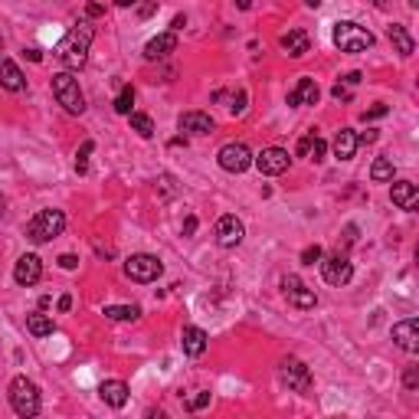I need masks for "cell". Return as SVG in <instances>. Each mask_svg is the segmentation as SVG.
<instances>
[{
    "mask_svg": "<svg viewBox=\"0 0 419 419\" xmlns=\"http://www.w3.org/2000/svg\"><path fill=\"white\" fill-rule=\"evenodd\" d=\"M242 236H246V226H242V220H236L233 213H226V216L216 220V242H220L223 249H236L242 242Z\"/></svg>",
    "mask_w": 419,
    "mask_h": 419,
    "instance_id": "4fadbf2b",
    "label": "cell"
},
{
    "mask_svg": "<svg viewBox=\"0 0 419 419\" xmlns=\"http://www.w3.org/2000/svg\"><path fill=\"white\" fill-rule=\"evenodd\" d=\"M236 3H240V10H249V7H253V0H236Z\"/></svg>",
    "mask_w": 419,
    "mask_h": 419,
    "instance_id": "681fc988",
    "label": "cell"
},
{
    "mask_svg": "<svg viewBox=\"0 0 419 419\" xmlns=\"http://www.w3.org/2000/svg\"><path fill=\"white\" fill-rule=\"evenodd\" d=\"M393 174H396V170H393V161H390V157H377L374 167H370V180H374V183H387V180H393Z\"/></svg>",
    "mask_w": 419,
    "mask_h": 419,
    "instance_id": "4316f807",
    "label": "cell"
},
{
    "mask_svg": "<svg viewBox=\"0 0 419 419\" xmlns=\"http://www.w3.org/2000/svg\"><path fill=\"white\" fill-rule=\"evenodd\" d=\"M351 89H354V86H347V82L341 86V82H338V86L331 89V95H334L338 102H351V99H354V92H351Z\"/></svg>",
    "mask_w": 419,
    "mask_h": 419,
    "instance_id": "e575fe53",
    "label": "cell"
},
{
    "mask_svg": "<svg viewBox=\"0 0 419 419\" xmlns=\"http://www.w3.org/2000/svg\"><path fill=\"white\" fill-rule=\"evenodd\" d=\"M161 272H164V262L151 253H135V255L125 259V275H128L131 282H141V285L157 282Z\"/></svg>",
    "mask_w": 419,
    "mask_h": 419,
    "instance_id": "8992f818",
    "label": "cell"
},
{
    "mask_svg": "<svg viewBox=\"0 0 419 419\" xmlns=\"http://www.w3.org/2000/svg\"><path fill=\"white\" fill-rule=\"evenodd\" d=\"M331 151H334V157L338 161H351L354 154H357V135L351 131V128H341L334 141H331Z\"/></svg>",
    "mask_w": 419,
    "mask_h": 419,
    "instance_id": "7402d4cb",
    "label": "cell"
},
{
    "mask_svg": "<svg viewBox=\"0 0 419 419\" xmlns=\"http://www.w3.org/2000/svg\"><path fill=\"white\" fill-rule=\"evenodd\" d=\"M390 200H393V203H396L400 210L413 213V210L419 207V190H416V183H409V180H396V183H393V190H390Z\"/></svg>",
    "mask_w": 419,
    "mask_h": 419,
    "instance_id": "e0dca14e",
    "label": "cell"
},
{
    "mask_svg": "<svg viewBox=\"0 0 419 419\" xmlns=\"http://www.w3.org/2000/svg\"><path fill=\"white\" fill-rule=\"evenodd\" d=\"M92 40H95V27L89 20H79L73 30L62 36V43L56 46V60L73 73V69H82L86 60H89V49H92Z\"/></svg>",
    "mask_w": 419,
    "mask_h": 419,
    "instance_id": "6da1fadb",
    "label": "cell"
},
{
    "mask_svg": "<svg viewBox=\"0 0 419 419\" xmlns=\"http://www.w3.org/2000/svg\"><path fill=\"white\" fill-rule=\"evenodd\" d=\"M334 46L341 53H364L374 46V33L364 30L354 20H341V23H334Z\"/></svg>",
    "mask_w": 419,
    "mask_h": 419,
    "instance_id": "5b68a950",
    "label": "cell"
},
{
    "mask_svg": "<svg viewBox=\"0 0 419 419\" xmlns=\"http://www.w3.org/2000/svg\"><path fill=\"white\" fill-rule=\"evenodd\" d=\"M0 213H3V196H0Z\"/></svg>",
    "mask_w": 419,
    "mask_h": 419,
    "instance_id": "f5cc1de1",
    "label": "cell"
},
{
    "mask_svg": "<svg viewBox=\"0 0 419 419\" xmlns=\"http://www.w3.org/2000/svg\"><path fill=\"white\" fill-rule=\"evenodd\" d=\"M203 406H210V393H203V390H200L196 396H190V400H187V413H196V409H203Z\"/></svg>",
    "mask_w": 419,
    "mask_h": 419,
    "instance_id": "1f68e13d",
    "label": "cell"
},
{
    "mask_svg": "<svg viewBox=\"0 0 419 419\" xmlns=\"http://www.w3.org/2000/svg\"><path fill=\"white\" fill-rule=\"evenodd\" d=\"M216 164L223 167L226 174H242V170H249V164H253V151L246 148L242 141H229V144L220 148Z\"/></svg>",
    "mask_w": 419,
    "mask_h": 419,
    "instance_id": "9c48e42d",
    "label": "cell"
},
{
    "mask_svg": "<svg viewBox=\"0 0 419 419\" xmlns=\"http://www.w3.org/2000/svg\"><path fill=\"white\" fill-rule=\"evenodd\" d=\"M73 308V295H62L60 299V312H69Z\"/></svg>",
    "mask_w": 419,
    "mask_h": 419,
    "instance_id": "bcb514c9",
    "label": "cell"
},
{
    "mask_svg": "<svg viewBox=\"0 0 419 419\" xmlns=\"http://www.w3.org/2000/svg\"><path fill=\"white\" fill-rule=\"evenodd\" d=\"M377 141V131H364V135H357V144H374Z\"/></svg>",
    "mask_w": 419,
    "mask_h": 419,
    "instance_id": "b9f144b4",
    "label": "cell"
},
{
    "mask_svg": "<svg viewBox=\"0 0 419 419\" xmlns=\"http://www.w3.org/2000/svg\"><path fill=\"white\" fill-rule=\"evenodd\" d=\"M102 314L108 321H138L141 318V305H105Z\"/></svg>",
    "mask_w": 419,
    "mask_h": 419,
    "instance_id": "d4e9b609",
    "label": "cell"
},
{
    "mask_svg": "<svg viewBox=\"0 0 419 419\" xmlns=\"http://www.w3.org/2000/svg\"><path fill=\"white\" fill-rule=\"evenodd\" d=\"M325 154H328V141H325V138L314 131L312 148H308V157H312V161H325Z\"/></svg>",
    "mask_w": 419,
    "mask_h": 419,
    "instance_id": "4dcf8cb0",
    "label": "cell"
},
{
    "mask_svg": "<svg viewBox=\"0 0 419 419\" xmlns=\"http://www.w3.org/2000/svg\"><path fill=\"white\" fill-rule=\"evenodd\" d=\"M390 108L387 105H374V108H367V112H364V115H360V118L364 121H374V118H383V115H387Z\"/></svg>",
    "mask_w": 419,
    "mask_h": 419,
    "instance_id": "8d00e7d4",
    "label": "cell"
},
{
    "mask_svg": "<svg viewBox=\"0 0 419 419\" xmlns=\"http://www.w3.org/2000/svg\"><path fill=\"white\" fill-rule=\"evenodd\" d=\"M321 275H325V282L334 285V288H341V285H347L351 279H354V266H351V259H347V253H331V255H321Z\"/></svg>",
    "mask_w": 419,
    "mask_h": 419,
    "instance_id": "52a82bcc",
    "label": "cell"
},
{
    "mask_svg": "<svg viewBox=\"0 0 419 419\" xmlns=\"http://www.w3.org/2000/svg\"><path fill=\"white\" fill-rule=\"evenodd\" d=\"M95 151V141H82V148L75 154V174H86L89 170V154Z\"/></svg>",
    "mask_w": 419,
    "mask_h": 419,
    "instance_id": "f546056e",
    "label": "cell"
},
{
    "mask_svg": "<svg viewBox=\"0 0 419 419\" xmlns=\"http://www.w3.org/2000/svg\"><path fill=\"white\" fill-rule=\"evenodd\" d=\"M27 331H30L33 338H49V334L56 331V325H53V318H49V314L33 312V314H27Z\"/></svg>",
    "mask_w": 419,
    "mask_h": 419,
    "instance_id": "484cf974",
    "label": "cell"
},
{
    "mask_svg": "<svg viewBox=\"0 0 419 419\" xmlns=\"http://www.w3.org/2000/svg\"><path fill=\"white\" fill-rule=\"evenodd\" d=\"M118 7H135V3H141V0H115Z\"/></svg>",
    "mask_w": 419,
    "mask_h": 419,
    "instance_id": "c3c4849f",
    "label": "cell"
},
{
    "mask_svg": "<svg viewBox=\"0 0 419 419\" xmlns=\"http://www.w3.org/2000/svg\"><path fill=\"white\" fill-rule=\"evenodd\" d=\"M180 131H190V135H210L213 131V118L207 112H183L177 118Z\"/></svg>",
    "mask_w": 419,
    "mask_h": 419,
    "instance_id": "ffe728a7",
    "label": "cell"
},
{
    "mask_svg": "<svg viewBox=\"0 0 419 419\" xmlns=\"http://www.w3.org/2000/svg\"><path fill=\"white\" fill-rule=\"evenodd\" d=\"M10 406H14L16 416H36L40 413V406H43V400H40V387L33 383L30 377H14L10 380Z\"/></svg>",
    "mask_w": 419,
    "mask_h": 419,
    "instance_id": "3957f363",
    "label": "cell"
},
{
    "mask_svg": "<svg viewBox=\"0 0 419 419\" xmlns=\"http://www.w3.org/2000/svg\"><path fill=\"white\" fill-rule=\"evenodd\" d=\"M246 102H249V95H246V89H240L236 95H233V105H229V112H233V115H242V112H246Z\"/></svg>",
    "mask_w": 419,
    "mask_h": 419,
    "instance_id": "836d02e7",
    "label": "cell"
},
{
    "mask_svg": "<svg viewBox=\"0 0 419 419\" xmlns=\"http://www.w3.org/2000/svg\"><path fill=\"white\" fill-rule=\"evenodd\" d=\"M387 36H390V43H393V49H396L403 60H409V56H413L416 43H413V36H409V30H406L403 23H390Z\"/></svg>",
    "mask_w": 419,
    "mask_h": 419,
    "instance_id": "603a6c76",
    "label": "cell"
},
{
    "mask_svg": "<svg viewBox=\"0 0 419 419\" xmlns=\"http://www.w3.org/2000/svg\"><path fill=\"white\" fill-rule=\"evenodd\" d=\"M312 138H314V131H308V135H305V138L299 141V148H295V151H299L301 157H308V148H312Z\"/></svg>",
    "mask_w": 419,
    "mask_h": 419,
    "instance_id": "f35d334b",
    "label": "cell"
},
{
    "mask_svg": "<svg viewBox=\"0 0 419 419\" xmlns=\"http://www.w3.org/2000/svg\"><path fill=\"white\" fill-rule=\"evenodd\" d=\"M99 396H102V403L121 409V406L128 403V383L125 380H105L102 387H99Z\"/></svg>",
    "mask_w": 419,
    "mask_h": 419,
    "instance_id": "44dd1931",
    "label": "cell"
},
{
    "mask_svg": "<svg viewBox=\"0 0 419 419\" xmlns=\"http://www.w3.org/2000/svg\"><path fill=\"white\" fill-rule=\"evenodd\" d=\"M170 53H177V33H161V36H154V40H148V46H144V60H167Z\"/></svg>",
    "mask_w": 419,
    "mask_h": 419,
    "instance_id": "2e32d148",
    "label": "cell"
},
{
    "mask_svg": "<svg viewBox=\"0 0 419 419\" xmlns=\"http://www.w3.org/2000/svg\"><path fill=\"white\" fill-rule=\"evenodd\" d=\"M321 99V89H318V82L308 79V75H301L299 82H295V89L288 92V105L292 108H301V105H318Z\"/></svg>",
    "mask_w": 419,
    "mask_h": 419,
    "instance_id": "9a60e30c",
    "label": "cell"
},
{
    "mask_svg": "<svg viewBox=\"0 0 419 419\" xmlns=\"http://www.w3.org/2000/svg\"><path fill=\"white\" fill-rule=\"evenodd\" d=\"M131 105H135V89H131V86H121V92L115 95V105H112V108H115L118 115H131Z\"/></svg>",
    "mask_w": 419,
    "mask_h": 419,
    "instance_id": "83f0119b",
    "label": "cell"
},
{
    "mask_svg": "<svg viewBox=\"0 0 419 419\" xmlns=\"http://www.w3.org/2000/svg\"><path fill=\"white\" fill-rule=\"evenodd\" d=\"M282 292H285V299L292 301L299 312H312L314 305H318V295H314L312 288L301 282L299 275H285V279H282Z\"/></svg>",
    "mask_w": 419,
    "mask_h": 419,
    "instance_id": "8fae6325",
    "label": "cell"
},
{
    "mask_svg": "<svg viewBox=\"0 0 419 419\" xmlns=\"http://www.w3.org/2000/svg\"><path fill=\"white\" fill-rule=\"evenodd\" d=\"M305 3H308V7H312V10H314V7H321L325 0H305Z\"/></svg>",
    "mask_w": 419,
    "mask_h": 419,
    "instance_id": "816d5d0a",
    "label": "cell"
},
{
    "mask_svg": "<svg viewBox=\"0 0 419 419\" xmlns=\"http://www.w3.org/2000/svg\"><path fill=\"white\" fill-rule=\"evenodd\" d=\"M344 82H347V86H357V82H360V73H347Z\"/></svg>",
    "mask_w": 419,
    "mask_h": 419,
    "instance_id": "7dc6e473",
    "label": "cell"
},
{
    "mask_svg": "<svg viewBox=\"0 0 419 419\" xmlns=\"http://www.w3.org/2000/svg\"><path fill=\"white\" fill-rule=\"evenodd\" d=\"M393 341H396V347H403L406 354H416L419 351V321L416 318H406L400 325H393Z\"/></svg>",
    "mask_w": 419,
    "mask_h": 419,
    "instance_id": "5bb4252c",
    "label": "cell"
},
{
    "mask_svg": "<svg viewBox=\"0 0 419 419\" xmlns=\"http://www.w3.org/2000/svg\"><path fill=\"white\" fill-rule=\"evenodd\" d=\"M86 14H89V16H102L105 7H102V3H89V7H86Z\"/></svg>",
    "mask_w": 419,
    "mask_h": 419,
    "instance_id": "ee69618b",
    "label": "cell"
},
{
    "mask_svg": "<svg viewBox=\"0 0 419 419\" xmlns=\"http://www.w3.org/2000/svg\"><path fill=\"white\" fill-rule=\"evenodd\" d=\"M370 3H374V7H380V10H383V7H390V0H370Z\"/></svg>",
    "mask_w": 419,
    "mask_h": 419,
    "instance_id": "f907efd6",
    "label": "cell"
},
{
    "mask_svg": "<svg viewBox=\"0 0 419 419\" xmlns=\"http://www.w3.org/2000/svg\"><path fill=\"white\" fill-rule=\"evenodd\" d=\"M308 46H312V40H308V33L305 30H288L282 36V49L292 56V60H301V56L308 53Z\"/></svg>",
    "mask_w": 419,
    "mask_h": 419,
    "instance_id": "cb8c5ba5",
    "label": "cell"
},
{
    "mask_svg": "<svg viewBox=\"0 0 419 419\" xmlns=\"http://www.w3.org/2000/svg\"><path fill=\"white\" fill-rule=\"evenodd\" d=\"M403 387L406 390H416L419 387V367H406V370H403Z\"/></svg>",
    "mask_w": 419,
    "mask_h": 419,
    "instance_id": "d590c367",
    "label": "cell"
},
{
    "mask_svg": "<svg viewBox=\"0 0 419 419\" xmlns=\"http://www.w3.org/2000/svg\"><path fill=\"white\" fill-rule=\"evenodd\" d=\"M0 86L7 92H23L27 89V75L20 73L14 60H0Z\"/></svg>",
    "mask_w": 419,
    "mask_h": 419,
    "instance_id": "d6986e66",
    "label": "cell"
},
{
    "mask_svg": "<svg viewBox=\"0 0 419 419\" xmlns=\"http://www.w3.org/2000/svg\"><path fill=\"white\" fill-rule=\"evenodd\" d=\"M27 60H30V62H43V53H40V49H27Z\"/></svg>",
    "mask_w": 419,
    "mask_h": 419,
    "instance_id": "f6af8a7d",
    "label": "cell"
},
{
    "mask_svg": "<svg viewBox=\"0 0 419 419\" xmlns=\"http://www.w3.org/2000/svg\"><path fill=\"white\" fill-rule=\"evenodd\" d=\"M53 95H56V102H60L69 115H82V112H86V95L79 89V79H75L69 69L53 75Z\"/></svg>",
    "mask_w": 419,
    "mask_h": 419,
    "instance_id": "277c9868",
    "label": "cell"
},
{
    "mask_svg": "<svg viewBox=\"0 0 419 419\" xmlns=\"http://www.w3.org/2000/svg\"><path fill=\"white\" fill-rule=\"evenodd\" d=\"M62 229H66V213L62 210H40L27 223V240L33 246H43V242L62 236Z\"/></svg>",
    "mask_w": 419,
    "mask_h": 419,
    "instance_id": "7a4b0ae2",
    "label": "cell"
},
{
    "mask_svg": "<svg viewBox=\"0 0 419 419\" xmlns=\"http://www.w3.org/2000/svg\"><path fill=\"white\" fill-rule=\"evenodd\" d=\"M279 377H282V383L288 390H295V393H308L312 390V370H308V364L299 357H285L279 364Z\"/></svg>",
    "mask_w": 419,
    "mask_h": 419,
    "instance_id": "ba28073f",
    "label": "cell"
},
{
    "mask_svg": "<svg viewBox=\"0 0 419 419\" xmlns=\"http://www.w3.org/2000/svg\"><path fill=\"white\" fill-rule=\"evenodd\" d=\"M253 164L259 167V174H266V177H279V174L288 170L292 157H288V151L285 148H262L253 157Z\"/></svg>",
    "mask_w": 419,
    "mask_h": 419,
    "instance_id": "30bf717a",
    "label": "cell"
},
{
    "mask_svg": "<svg viewBox=\"0 0 419 419\" xmlns=\"http://www.w3.org/2000/svg\"><path fill=\"white\" fill-rule=\"evenodd\" d=\"M321 255H325L321 246H308V249L301 253V262H305V266H314V262H321Z\"/></svg>",
    "mask_w": 419,
    "mask_h": 419,
    "instance_id": "d6a6232c",
    "label": "cell"
},
{
    "mask_svg": "<svg viewBox=\"0 0 419 419\" xmlns=\"http://www.w3.org/2000/svg\"><path fill=\"white\" fill-rule=\"evenodd\" d=\"M40 279H43V259L33 255V253L20 255L16 266H14V282L23 285V288H30V285H36Z\"/></svg>",
    "mask_w": 419,
    "mask_h": 419,
    "instance_id": "7c38bea8",
    "label": "cell"
},
{
    "mask_svg": "<svg viewBox=\"0 0 419 419\" xmlns=\"http://www.w3.org/2000/svg\"><path fill=\"white\" fill-rule=\"evenodd\" d=\"M138 14L144 16V20H148V16H154V14H157V0H148V3H141V10H138Z\"/></svg>",
    "mask_w": 419,
    "mask_h": 419,
    "instance_id": "ab89813d",
    "label": "cell"
},
{
    "mask_svg": "<svg viewBox=\"0 0 419 419\" xmlns=\"http://www.w3.org/2000/svg\"><path fill=\"white\" fill-rule=\"evenodd\" d=\"M183 27H187V16H183V14H177V16H174V23H170V30L177 33V30H183Z\"/></svg>",
    "mask_w": 419,
    "mask_h": 419,
    "instance_id": "7bdbcfd3",
    "label": "cell"
},
{
    "mask_svg": "<svg viewBox=\"0 0 419 419\" xmlns=\"http://www.w3.org/2000/svg\"><path fill=\"white\" fill-rule=\"evenodd\" d=\"M196 233V216H187L183 220V236H194Z\"/></svg>",
    "mask_w": 419,
    "mask_h": 419,
    "instance_id": "60d3db41",
    "label": "cell"
},
{
    "mask_svg": "<svg viewBox=\"0 0 419 419\" xmlns=\"http://www.w3.org/2000/svg\"><path fill=\"white\" fill-rule=\"evenodd\" d=\"M0 43H3V40H0Z\"/></svg>",
    "mask_w": 419,
    "mask_h": 419,
    "instance_id": "db71d44e",
    "label": "cell"
},
{
    "mask_svg": "<svg viewBox=\"0 0 419 419\" xmlns=\"http://www.w3.org/2000/svg\"><path fill=\"white\" fill-rule=\"evenodd\" d=\"M128 118H131V128H135L141 138H154V121H151V115H144V112H131Z\"/></svg>",
    "mask_w": 419,
    "mask_h": 419,
    "instance_id": "f1b7e54d",
    "label": "cell"
},
{
    "mask_svg": "<svg viewBox=\"0 0 419 419\" xmlns=\"http://www.w3.org/2000/svg\"><path fill=\"white\" fill-rule=\"evenodd\" d=\"M56 262H60V269H79V255H73V253H66V255H60V259H56Z\"/></svg>",
    "mask_w": 419,
    "mask_h": 419,
    "instance_id": "74e56055",
    "label": "cell"
},
{
    "mask_svg": "<svg viewBox=\"0 0 419 419\" xmlns=\"http://www.w3.org/2000/svg\"><path fill=\"white\" fill-rule=\"evenodd\" d=\"M207 344H210V338H207V331L203 328H183V334H180V347H183V354L187 357H200L203 351H207Z\"/></svg>",
    "mask_w": 419,
    "mask_h": 419,
    "instance_id": "ac0fdd59",
    "label": "cell"
}]
</instances>
